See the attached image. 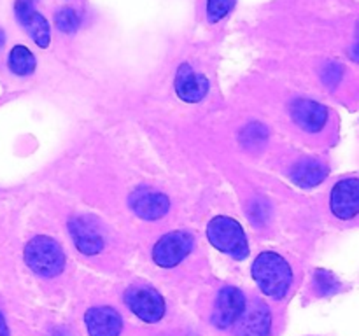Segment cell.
Listing matches in <instances>:
<instances>
[{
    "label": "cell",
    "mask_w": 359,
    "mask_h": 336,
    "mask_svg": "<svg viewBox=\"0 0 359 336\" xmlns=\"http://www.w3.org/2000/svg\"><path fill=\"white\" fill-rule=\"evenodd\" d=\"M90 336H119L123 332V318L116 308L100 304V307L88 308L84 314Z\"/></svg>",
    "instance_id": "cell-9"
},
{
    "label": "cell",
    "mask_w": 359,
    "mask_h": 336,
    "mask_svg": "<svg viewBox=\"0 0 359 336\" xmlns=\"http://www.w3.org/2000/svg\"><path fill=\"white\" fill-rule=\"evenodd\" d=\"M326 177H328V167L314 158H305L298 161L291 170V178L302 188H314L321 184Z\"/></svg>",
    "instance_id": "cell-15"
},
{
    "label": "cell",
    "mask_w": 359,
    "mask_h": 336,
    "mask_svg": "<svg viewBox=\"0 0 359 336\" xmlns=\"http://www.w3.org/2000/svg\"><path fill=\"white\" fill-rule=\"evenodd\" d=\"M207 238L223 254L233 259H245L249 255V244L244 230L235 219L217 216L207 224Z\"/></svg>",
    "instance_id": "cell-3"
},
{
    "label": "cell",
    "mask_w": 359,
    "mask_h": 336,
    "mask_svg": "<svg viewBox=\"0 0 359 336\" xmlns=\"http://www.w3.org/2000/svg\"><path fill=\"white\" fill-rule=\"evenodd\" d=\"M252 279L259 290L272 300H283L293 286V270L280 254L265 251L252 262Z\"/></svg>",
    "instance_id": "cell-1"
},
{
    "label": "cell",
    "mask_w": 359,
    "mask_h": 336,
    "mask_svg": "<svg viewBox=\"0 0 359 336\" xmlns=\"http://www.w3.org/2000/svg\"><path fill=\"white\" fill-rule=\"evenodd\" d=\"M49 336H70V332L65 331V329H62V328H56V329H53V332Z\"/></svg>",
    "instance_id": "cell-23"
},
{
    "label": "cell",
    "mask_w": 359,
    "mask_h": 336,
    "mask_svg": "<svg viewBox=\"0 0 359 336\" xmlns=\"http://www.w3.org/2000/svg\"><path fill=\"white\" fill-rule=\"evenodd\" d=\"M235 0H207V18L210 23L223 20L233 7Z\"/></svg>",
    "instance_id": "cell-19"
},
{
    "label": "cell",
    "mask_w": 359,
    "mask_h": 336,
    "mask_svg": "<svg viewBox=\"0 0 359 336\" xmlns=\"http://www.w3.org/2000/svg\"><path fill=\"white\" fill-rule=\"evenodd\" d=\"M4 42H6V34H4V30L0 28V48L4 46Z\"/></svg>",
    "instance_id": "cell-24"
},
{
    "label": "cell",
    "mask_w": 359,
    "mask_h": 336,
    "mask_svg": "<svg viewBox=\"0 0 359 336\" xmlns=\"http://www.w3.org/2000/svg\"><path fill=\"white\" fill-rule=\"evenodd\" d=\"M7 66L13 74L16 76H30L34 74L35 66H37V62H35V56L27 46H14L9 52V58H7Z\"/></svg>",
    "instance_id": "cell-16"
},
{
    "label": "cell",
    "mask_w": 359,
    "mask_h": 336,
    "mask_svg": "<svg viewBox=\"0 0 359 336\" xmlns=\"http://www.w3.org/2000/svg\"><path fill=\"white\" fill-rule=\"evenodd\" d=\"M237 336H270L272 335V314L262 301H256L251 310L237 322Z\"/></svg>",
    "instance_id": "cell-13"
},
{
    "label": "cell",
    "mask_w": 359,
    "mask_h": 336,
    "mask_svg": "<svg viewBox=\"0 0 359 336\" xmlns=\"http://www.w3.org/2000/svg\"><path fill=\"white\" fill-rule=\"evenodd\" d=\"M291 115L294 122L307 133H319L330 121V111L323 104L309 98H298L291 105Z\"/></svg>",
    "instance_id": "cell-8"
},
{
    "label": "cell",
    "mask_w": 359,
    "mask_h": 336,
    "mask_svg": "<svg viewBox=\"0 0 359 336\" xmlns=\"http://www.w3.org/2000/svg\"><path fill=\"white\" fill-rule=\"evenodd\" d=\"M314 289L319 296H332L342 290V284L326 270H318L314 273Z\"/></svg>",
    "instance_id": "cell-17"
},
{
    "label": "cell",
    "mask_w": 359,
    "mask_h": 336,
    "mask_svg": "<svg viewBox=\"0 0 359 336\" xmlns=\"http://www.w3.org/2000/svg\"><path fill=\"white\" fill-rule=\"evenodd\" d=\"M125 303L133 315L147 324H156L167 314V303L163 296L146 286H133L126 289Z\"/></svg>",
    "instance_id": "cell-4"
},
{
    "label": "cell",
    "mask_w": 359,
    "mask_h": 336,
    "mask_svg": "<svg viewBox=\"0 0 359 336\" xmlns=\"http://www.w3.org/2000/svg\"><path fill=\"white\" fill-rule=\"evenodd\" d=\"M70 234L76 244V248L84 255H95L104 248V238L98 233L93 224L84 219H74L70 223Z\"/></svg>",
    "instance_id": "cell-14"
},
{
    "label": "cell",
    "mask_w": 359,
    "mask_h": 336,
    "mask_svg": "<svg viewBox=\"0 0 359 336\" xmlns=\"http://www.w3.org/2000/svg\"><path fill=\"white\" fill-rule=\"evenodd\" d=\"M25 262L32 272H35L41 276L60 275L65 266V254L56 240L51 237H35L25 247Z\"/></svg>",
    "instance_id": "cell-2"
},
{
    "label": "cell",
    "mask_w": 359,
    "mask_h": 336,
    "mask_svg": "<svg viewBox=\"0 0 359 336\" xmlns=\"http://www.w3.org/2000/svg\"><path fill=\"white\" fill-rule=\"evenodd\" d=\"M130 206L139 217L146 220L161 219L170 209V202L163 192L153 191V189H137L130 196Z\"/></svg>",
    "instance_id": "cell-11"
},
{
    "label": "cell",
    "mask_w": 359,
    "mask_h": 336,
    "mask_svg": "<svg viewBox=\"0 0 359 336\" xmlns=\"http://www.w3.org/2000/svg\"><path fill=\"white\" fill-rule=\"evenodd\" d=\"M351 58H353L354 62L359 63V23H358V30H356V42H354L353 48H351Z\"/></svg>",
    "instance_id": "cell-21"
},
{
    "label": "cell",
    "mask_w": 359,
    "mask_h": 336,
    "mask_svg": "<svg viewBox=\"0 0 359 336\" xmlns=\"http://www.w3.org/2000/svg\"><path fill=\"white\" fill-rule=\"evenodd\" d=\"M32 4L34 2H30V0H16L14 13H16L21 27L30 34L35 44L41 46V48H48L49 41H51V28H49L48 20L41 13H37Z\"/></svg>",
    "instance_id": "cell-10"
},
{
    "label": "cell",
    "mask_w": 359,
    "mask_h": 336,
    "mask_svg": "<svg viewBox=\"0 0 359 336\" xmlns=\"http://www.w3.org/2000/svg\"><path fill=\"white\" fill-rule=\"evenodd\" d=\"M175 93L181 100L196 104L209 93V80L202 74H196L188 63H184L179 66L177 76H175Z\"/></svg>",
    "instance_id": "cell-12"
},
{
    "label": "cell",
    "mask_w": 359,
    "mask_h": 336,
    "mask_svg": "<svg viewBox=\"0 0 359 336\" xmlns=\"http://www.w3.org/2000/svg\"><path fill=\"white\" fill-rule=\"evenodd\" d=\"M56 28L63 34H72L79 28V14L72 7H62L55 16Z\"/></svg>",
    "instance_id": "cell-18"
},
{
    "label": "cell",
    "mask_w": 359,
    "mask_h": 336,
    "mask_svg": "<svg viewBox=\"0 0 359 336\" xmlns=\"http://www.w3.org/2000/svg\"><path fill=\"white\" fill-rule=\"evenodd\" d=\"M330 210L342 223L359 220V177L340 178L330 192Z\"/></svg>",
    "instance_id": "cell-5"
},
{
    "label": "cell",
    "mask_w": 359,
    "mask_h": 336,
    "mask_svg": "<svg viewBox=\"0 0 359 336\" xmlns=\"http://www.w3.org/2000/svg\"><path fill=\"white\" fill-rule=\"evenodd\" d=\"M195 238L186 231H172L161 237L153 247V261L160 268H174L193 251Z\"/></svg>",
    "instance_id": "cell-7"
},
{
    "label": "cell",
    "mask_w": 359,
    "mask_h": 336,
    "mask_svg": "<svg viewBox=\"0 0 359 336\" xmlns=\"http://www.w3.org/2000/svg\"><path fill=\"white\" fill-rule=\"evenodd\" d=\"M30 2H34V0H30Z\"/></svg>",
    "instance_id": "cell-25"
},
{
    "label": "cell",
    "mask_w": 359,
    "mask_h": 336,
    "mask_svg": "<svg viewBox=\"0 0 359 336\" xmlns=\"http://www.w3.org/2000/svg\"><path fill=\"white\" fill-rule=\"evenodd\" d=\"M245 304H248V301H245L244 293L238 287H223L217 293L212 315H210V322L217 329H230L231 326H235L241 321V317L245 312Z\"/></svg>",
    "instance_id": "cell-6"
},
{
    "label": "cell",
    "mask_w": 359,
    "mask_h": 336,
    "mask_svg": "<svg viewBox=\"0 0 359 336\" xmlns=\"http://www.w3.org/2000/svg\"><path fill=\"white\" fill-rule=\"evenodd\" d=\"M0 336H11L9 328H7L6 317L2 315V312H0Z\"/></svg>",
    "instance_id": "cell-22"
},
{
    "label": "cell",
    "mask_w": 359,
    "mask_h": 336,
    "mask_svg": "<svg viewBox=\"0 0 359 336\" xmlns=\"http://www.w3.org/2000/svg\"><path fill=\"white\" fill-rule=\"evenodd\" d=\"M342 66L337 65V63H330L325 70H323V79L328 86H337L342 79Z\"/></svg>",
    "instance_id": "cell-20"
}]
</instances>
